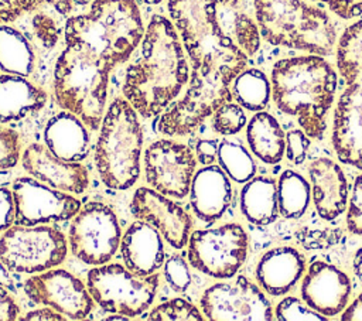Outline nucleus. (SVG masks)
<instances>
[{
    "instance_id": "31",
    "label": "nucleus",
    "mask_w": 362,
    "mask_h": 321,
    "mask_svg": "<svg viewBox=\"0 0 362 321\" xmlns=\"http://www.w3.org/2000/svg\"><path fill=\"white\" fill-rule=\"evenodd\" d=\"M337 65L348 83L362 81V20L342 33L337 47Z\"/></svg>"
},
{
    "instance_id": "47",
    "label": "nucleus",
    "mask_w": 362,
    "mask_h": 321,
    "mask_svg": "<svg viewBox=\"0 0 362 321\" xmlns=\"http://www.w3.org/2000/svg\"><path fill=\"white\" fill-rule=\"evenodd\" d=\"M66 317L61 313H58L57 310H54L52 307H42V308H38V310H34V311H30L27 313V315H24L23 321H40V320H45V321H64Z\"/></svg>"
},
{
    "instance_id": "42",
    "label": "nucleus",
    "mask_w": 362,
    "mask_h": 321,
    "mask_svg": "<svg viewBox=\"0 0 362 321\" xmlns=\"http://www.w3.org/2000/svg\"><path fill=\"white\" fill-rule=\"evenodd\" d=\"M308 147L310 140L303 130L294 129L286 134V154L291 163L301 164L307 157Z\"/></svg>"
},
{
    "instance_id": "28",
    "label": "nucleus",
    "mask_w": 362,
    "mask_h": 321,
    "mask_svg": "<svg viewBox=\"0 0 362 321\" xmlns=\"http://www.w3.org/2000/svg\"><path fill=\"white\" fill-rule=\"evenodd\" d=\"M34 51L17 30L0 25V69L4 74L28 76L34 69Z\"/></svg>"
},
{
    "instance_id": "19",
    "label": "nucleus",
    "mask_w": 362,
    "mask_h": 321,
    "mask_svg": "<svg viewBox=\"0 0 362 321\" xmlns=\"http://www.w3.org/2000/svg\"><path fill=\"white\" fill-rule=\"evenodd\" d=\"M21 164L35 180L61 191L82 194L89 185L83 165L58 158L44 144H30L21 154Z\"/></svg>"
},
{
    "instance_id": "32",
    "label": "nucleus",
    "mask_w": 362,
    "mask_h": 321,
    "mask_svg": "<svg viewBox=\"0 0 362 321\" xmlns=\"http://www.w3.org/2000/svg\"><path fill=\"white\" fill-rule=\"evenodd\" d=\"M233 96L245 109L260 112L270 99V83L259 69L242 71L233 79Z\"/></svg>"
},
{
    "instance_id": "18",
    "label": "nucleus",
    "mask_w": 362,
    "mask_h": 321,
    "mask_svg": "<svg viewBox=\"0 0 362 321\" xmlns=\"http://www.w3.org/2000/svg\"><path fill=\"white\" fill-rule=\"evenodd\" d=\"M351 280L338 267L314 262L303 280L301 296L308 307L325 317L339 314L349 298Z\"/></svg>"
},
{
    "instance_id": "39",
    "label": "nucleus",
    "mask_w": 362,
    "mask_h": 321,
    "mask_svg": "<svg viewBox=\"0 0 362 321\" xmlns=\"http://www.w3.org/2000/svg\"><path fill=\"white\" fill-rule=\"evenodd\" d=\"M33 31L37 40L45 48H52L59 40V27L47 13H37L31 20Z\"/></svg>"
},
{
    "instance_id": "44",
    "label": "nucleus",
    "mask_w": 362,
    "mask_h": 321,
    "mask_svg": "<svg viewBox=\"0 0 362 321\" xmlns=\"http://www.w3.org/2000/svg\"><path fill=\"white\" fill-rule=\"evenodd\" d=\"M14 222V198L13 191L0 185V233Z\"/></svg>"
},
{
    "instance_id": "15",
    "label": "nucleus",
    "mask_w": 362,
    "mask_h": 321,
    "mask_svg": "<svg viewBox=\"0 0 362 321\" xmlns=\"http://www.w3.org/2000/svg\"><path fill=\"white\" fill-rule=\"evenodd\" d=\"M24 293L34 304L52 307L69 320L86 318L95 305L85 283L64 269H48L28 277Z\"/></svg>"
},
{
    "instance_id": "4",
    "label": "nucleus",
    "mask_w": 362,
    "mask_h": 321,
    "mask_svg": "<svg viewBox=\"0 0 362 321\" xmlns=\"http://www.w3.org/2000/svg\"><path fill=\"white\" fill-rule=\"evenodd\" d=\"M144 27L134 0H93L86 14L66 20L65 45L116 66L130 58L141 42Z\"/></svg>"
},
{
    "instance_id": "26",
    "label": "nucleus",
    "mask_w": 362,
    "mask_h": 321,
    "mask_svg": "<svg viewBox=\"0 0 362 321\" xmlns=\"http://www.w3.org/2000/svg\"><path fill=\"white\" fill-rule=\"evenodd\" d=\"M240 209L255 225H269L279 214L277 185L273 178L256 177L249 180L240 191Z\"/></svg>"
},
{
    "instance_id": "23",
    "label": "nucleus",
    "mask_w": 362,
    "mask_h": 321,
    "mask_svg": "<svg viewBox=\"0 0 362 321\" xmlns=\"http://www.w3.org/2000/svg\"><path fill=\"white\" fill-rule=\"evenodd\" d=\"M86 127L76 115L62 110L45 124V146L58 158L79 163L86 158L89 151V133Z\"/></svg>"
},
{
    "instance_id": "48",
    "label": "nucleus",
    "mask_w": 362,
    "mask_h": 321,
    "mask_svg": "<svg viewBox=\"0 0 362 321\" xmlns=\"http://www.w3.org/2000/svg\"><path fill=\"white\" fill-rule=\"evenodd\" d=\"M341 320H344V321H362V293L342 313Z\"/></svg>"
},
{
    "instance_id": "34",
    "label": "nucleus",
    "mask_w": 362,
    "mask_h": 321,
    "mask_svg": "<svg viewBox=\"0 0 362 321\" xmlns=\"http://www.w3.org/2000/svg\"><path fill=\"white\" fill-rule=\"evenodd\" d=\"M148 318L153 321H202L199 310L184 298H171L154 307Z\"/></svg>"
},
{
    "instance_id": "21",
    "label": "nucleus",
    "mask_w": 362,
    "mask_h": 321,
    "mask_svg": "<svg viewBox=\"0 0 362 321\" xmlns=\"http://www.w3.org/2000/svg\"><path fill=\"white\" fill-rule=\"evenodd\" d=\"M120 253L124 266L139 276L156 273L164 264V243L161 233L144 221L133 222L120 239Z\"/></svg>"
},
{
    "instance_id": "12",
    "label": "nucleus",
    "mask_w": 362,
    "mask_h": 321,
    "mask_svg": "<svg viewBox=\"0 0 362 321\" xmlns=\"http://www.w3.org/2000/svg\"><path fill=\"white\" fill-rule=\"evenodd\" d=\"M202 313L212 321H270L272 305L245 276L208 287L199 300Z\"/></svg>"
},
{
    "instance_id": "22",
    "label": "nucleus",
    "mask_w": 362,
    "mask_h": 321,
    "mask_svg": "<svg viewBox=\"0 0 362 321\" xmlns=\"http://www.w3.org/2000/svg\"><path fill=\"white\" fill-rule=\"evenodd\" d=\"M313 201L325 219H337L346 206L348 184L341 167L329 158L320 157L310 164Z\"/></svg>"
},
{
    "instance_id": "27",
    "label": "nucleus",
    "mask_w": 362,
    "mask_h": 321,
    "mask_svg": "<svg viewBox=\"0 0 362 321\" xmlns=\"http://www.w3.org/2000/svg\"><path fill=\"white\" fill-rule=\"evenodd\" d=\"M246 137L252 153L263 163L276 164L283 158L286 136L270 113L257 112L249 120Z\"/></svg>"
},
{
    "instance_id": "14",
    "label": "nucleus",
    "mask_w": 362,
    "mask_h": 321,
    "mask_svg": "<svg viewBox=\"0 0 362 321\" xmlns=\"http://www.w3.org/2000/svg\"><path fill=\"white\" fill-rule=\"evenodd\" d=\"M11 191L16 225L35 226L62 222L74 218L81 209V202L74 195L52 188L35 178H17L13 182Z\"/></svg>"
},
{
    "instance_id": "53",
    "label": "nucleus",
    "mask_w": 362,
    "mask_h": 321,
    "mask_svg": "<svg viewBox=\"0 0 362 321\" xmlns=\"http://www.w3.org/2000/svg\"><path fill=\"white\" fill-rule=\"evenodd\" d=\"M143 1H146V3H148V4H157V3H160L161 0H143Z\"/></svg>"
},
{
    "instance_id": "25",
    "label": "nucleus",
    "mask_w": 362,
    "mask_h": 321,
    "mask_svg": "<svg viewBox=\"0 0 362 321\" xmlns=\"http://www.w3.org/2000/svg\"><path fill=\"white\" fill-rule=\"evenodd\" d=\"M45 102V91L24 76L0 75V123L21 120L42 109Z\"/></svg>"
},
{
    "instance_id": "51",
    "label": "nucleus",
    "mask_w": 362,
    "mask_h": 321,
    "mask_svg": "<svg viewBox=\"0 0 362 321\" xmlns=\"http://www.w3.org/2000/svg\"><path fill=\"white\" fill-rule=\"evenodd\" d=\"M354 273L356 274V277L362 281V247L358 249V252L355 253L354 257Z\"/></svg>"
},
{
    "instance_id": "13",
    "label": "nucleus",
    "mask_w": 362,
    "mask_h": 321,
    "mask_svg": "<svg viewBox=\"0 0 362 321\" xmlns=\"http://www.w3.org/2000/svg\"><path fill=\"white\" fill-rule=\"evenodd\" d=\"M144 175L160 194L181 199L189 192L197 160L192 150L173 140H157L144 151Z\"/></svg>"
},
{
    "instance_id": "36",
    "label": "nucleus",
    "mask_w": 362,
    "mask_h": 321,
    "mask_svg": "<svg viewBox=\"0 0 362 321\" xmlns=\"http://www.w3.org/2000/svg\"><path fill=\"white\" fill-rule=\"evenodd\" d=\"M276 318L280 321H325V315L304 305L296 297L283 298L276 307Z\"/></svg>"
},
{
    "instance_id": "17",
    "label": "nucleus",
    "mask_w": 362,
    "mask_h": 321,
    "mask_svg": "<svg viewBox=\"0 0 362 321\" xmlns=\"http://www.w3.org/2000/svg\"><path fill=\"white\" fill-rule=\"evenodd\" d=\"M332 144L344 164L362 170V81L349 83L337 103Z\"/></svg>"
},
{
    "instance_id": "29",
    "label": "nucleus",
    "mask_w": 362,
    "mask_h": 321,
    "mask_svg": "<svg viewBox=\"0 0 362 321\" xmlns=\"http://www.w3.org/2000/svg\"><path fill=\"white\" fill-rule=\"evenodd\" d=\"M294 238L307 250L328 249L339 243L342 229L335 219H325L314 211L298 223L294 230Z\"/></svg>"
},
{
    "instance_id": "8",
    "label": "nucleus",
    "mask_w": 362,
    "mask_h": 321,
    "mask_svg": "<svg viewBox=\"0 0 362 321\" xmlns=\"http://www.w3.org/2000/svg\"><path fill=\"white\" fill-rule=\"evenodd\" d=\"M158 279L157 272L139 276L119 263H105L88 272L86 287L103 311L136 317L153 304Z\"/></svg>"
},
{
    "instance_id": "6",
    "label": "nucleus",
    "mask_w": 362,
    "mask_h": 321,
    "mask_svg": "<svg viewBox=\"0 0 362 321\" xmlns=\"http://www.w3.org/2000/svg\"><path fill=\"white\" fill-rule=\"evenodd\" d=\"M143 130L136 109L124 98L107 107L95 148V164L102 182L116 191L133 187L140 175Z\"/></svg>"
},
{
    "instance_id": "10",
    "label": "nucleus",
    "mask_w": 362,
    "mask_h": 321,
    "mask_svg": "<svg viewBox=\"0 0 362 321\" xmlns=\"http://www.w3.org/2000/svg\"><path fill=\"white\" fill-rule=\"evenodd\" d=\"M247 247V233L238 223L199 229L188 238V262L211 277L230 279L245 263Z\"/></svg>"
},
{
    "instance_id": "7",
    "label": "nucleus",
    "mask_w": 362,
    "mask_h": 321,
    "mask_svg": "<svg viewBox=\"0 0 362 321\" xmlns=\"http://www.w3.org/2000/svg\"><path fill=\"white\" fill-rule=\"evenodd\" d=\"M112 68L65 45L54 69V95L58 105L76 115L90 130L100 127Z\"/></svg>"
},
{
    "instance_id": "11",
    "label": "nucleus",
    "mask_w": 362,
    "mask_h": 321,
    "mask_svg": "<svg viewBox=\"0 0 362 321\" xmlns=\"http://www.w3.org/2000/svg\"><path fill=\"white\" fill-rule=\"evenodd\" d=\"M122 230L115 211L99 201L88 202L69 226L71 252L90 266L107 263L120 246Z\"/></svg>"
},
{
    "instance_id": "46",
    "label": "nucleus",
    "mask_w": 362,
    "mask_h": 321,
    "mask_svg": "<svg viewBox=\"0 0 362 321\" xmlns=\"http://www.w3.org/2000/svg\"><path fill=\"white\" fill-rule=\"evenodd\" d=\"M218 140H214V139H204V140H199L197 143V157H198V161L204 165H209V164H214L215 158L218 157Z\"/></svg>"
},
{
    "instance_id": "52",
    "label": "nucleus",
    "mask_w": 362,
    "mask_h": 321,
    "mask_svg": "<svg viewBox=\"0 0 362 321\" xmlns=\"http://www.w3.org/2000/svg\"><path fill=\"white\" fill-rule=\"evenodd\" d=\"M76 3H79V4H88V3H90V1H93V0H75Z\"/></svg>"
},
{
    "instance_id": "30",
    "label": "nucleus",
    "mask_w": 362,
    "mask_h": 321,
    "mask_svg": "<svg viewBox=\"0 0 362 321\" xmlns=\"http://www.w3.org/2000/svg\"><path fill=\"white\" fill-rule=\"evenodd\" d=\"M310 184L293 170H286L277 184L279 212L287 219H298L305 214L310 202Z\"/></svg>"
},
{
    "instance_id": "50",
    "label": "nucleus",
    "mask_w": 362,
    "mask_h": 321,
    "mask_svg": "<svg viewBox=\"0 0 362 321\" xmlns=\"http://www.w3.org/2000/svg\"><path fill=\"white\" fill-rule=\"evenodd\" d=\"M0 284L4 286L6 288L16 290V286L13 283V277L10 274V270L6 267V264L3 263L1 259H0Z\"/></svg>"
},
{
    "instance_id": "43",
    "label": "nucleus",
    "mask_w": 362,
    "mask_h": 321,
    "mask_svg": "<svg viewBox=\"0 0 362 321\" xmlns=\"http://www.w3.org/2000/svg\"><path fill=\"white\" fill-rule=\"evenodd\" d=\"M45 0H0V23H10L40 7Z\"/></svg>"
},
{
    "instance_id": "16",
    "label": "nucleus",
    "mask_w": 362,
    "mask_h": 321,
    "mask_svg": "<svg viewBox=\"0 0 362 321\" xmlns=\"http://www.w3.org/2000/svg\"><path fill=\"white\" fill-rule=\"evenodd\" d=\"M132 215L154 226L175 249L185 246L192 226L191 216L178 204L147 187L134 191L130 202Z\"/></svg>"
},
{
    "instance_id": "40",
    "label": "nucleus",
    "mask_w": 362,
    "mask_h": 321,
    "mask_svg": "<svg viewBox=\"0 0 362 321\" xmlns=\"http://www.w3.org/2000/svg\"><path fill=\"white\" fill-rule=\"evenodd\" d=\"M310 6L328 8L341 18H354L362 14V0H303Z\"/></svg>"
},
{
    "instance_id": "24",
    "label": "nucleus",
    "mask_w": 362,
    "mask_h": 321,
    "mask_svg": "<svg viewBox=\"0 0 362 321\" xmlns=\"http://www.w3.org/2000/svg\"><path fill=\"white\" fill-rule=\"evenodd\" d=\"M305 262L298 250L280 246L264 253L256 269V277L262 287L272 296H283L300 280Z\"/></svg>"
},
{
    "instance_id": "9",
    "label": "nucleus",
    "mask_w": 362,
    "mask_h": 321,
    "mask_svg": "<svg viewBox=\"0 0 362 321\" xmlns=\"http://www.w3.org/2000/svg\"><path fill=\"white\" fill-rule=\"evenodd\" d=\"M66 253L65 235L47 225H14L0 238V259L10 272L41 273L61 264Z\"/></svg>"
},
{
    "instance_id": "41",
    "label": "nucleus",
    "mask_w": 362,
    "mask_h": 321,
    "mask_svg": "<svg viewBox=\"0 0 362 321\" xmlns=\"http://www.w3.org/2000/svg\"><path fill=\"white\" fill-rule=\"evenodd\" d=\"M346 225L352 233L362 236V175L356 177L354 182L346 215Z\"/></svg>"
},
{
    "instance_id": "5",
    "label": "nucleus",
    "mask_w": 362,
    "mask_h": 321,
    "mask_svg": "<svg viewBox=\"0 0 362 321\" xmlns=\"http://www.w3.org/2000/svg\"><path fill=\"white\" fill-rule=\"evenodd\" d=\"M260 33L272 45L331 54L337 31L325 8L303 0H253Z\"/></svg>"
},
{
    "instance_id": "35",
    "label": "nucleus",
    "mask_w": 362,
    "mask_h": 321,
    "mask_svg": "<svg viewBox=\"0 0 362 321\" xmlns=\"http://www.w3.org/2000/svg\"><path fill=\"white\" fill-rule=\"evenodd\" d=\"M245 124H246V115L243 109L236 103L226 102L214 112L212 126L215 132L221 134H225V136L236 134L243 129Z\"/></svg>"
},
{
    "instance_id": "38",
    "label": "nucleus",
    "mask_w": 362,
    "mask_h": 321,
    "mask_svg": "<svg viewBox=\"0 0 362 321\" xmlns=\"http://www.w3.org/2000/svg\"><path fill=\"white\" fill-rule=\"evenodd\" d=\"M20 157V136L17 132L0 126V171L13 168Z\"/></svg>"
},
{
    "instance_id": "1",
    "label": "nucleus",
    "mask_w": 362,
    "mask_h": 321,
    "mask_svg": "<svg viewBox=\"0 0 362 321\" xmlns=\"http://www.w3.org/2000/svg\"><path fill=\"white\" fill-rule=\"evenodd\" d=\"M168 11L192 65L187 91L230 102L229 85L260 45L240 0H168Z\"/></svg>"
},
{
    "instance_id": "20",
    "label": "nucleus",
    "mask_w": 362,
    "mask_h": 321,
    "mask_svg": "<svg viewBox=\"0 0 362 321\" xmlns=\"http://www.w3.org/2000/svg\"><path fill=\"white\" fill-rule=\"evenodd\" d=\"M232 199V187L226 173L214 164L198 170L191 181L189 202L197 218L206 223L218 221Z\"/></svg>"
},
{
    "instance_id": "37",
    "label": "nucleus",
    "mask_w": 362,
    "mask_h": 321,
    "mask_svg": "<svg viewBox=\"0 0 362 321\" xmlns=\"http://www.w3.org/2000/svg\"><path fill=\"white\" fill-rule=\"evenodd\" d=\"M164 277L168 286L177 291L184 293L191 284V273L187 262L180 255H173L164 262Z\"/></svg>"
},
{
    "instance_id": "45",
    "label": "nucleus",
    "mask_w": 362,
    "mask_h": 321,
    "mask_svg": "<svg viewBox=\"0 0 362 321\" xmlns=\"http://www.w3.org/2000/svg\"><path fill=\"white\" fill-rule=\"evenodd\" d=\"M20 308L4 286L0 284V321L18 320Z\"/></svg>"
},
{
    "instance_id": "2",
    "label": "nucleus",
    "mask_w": 362,
    "mask_h": 321,
    "mask_svg": "<svg viewBox=\"0 0 362 321\" xmlns=\"http://www.w3.org/2000/svg\"><path fill=\"white\" fill-rule=\"evenodd\" d=\"M189 79L180 34L163 16H153L137 58L127 66L123 95L143 117L165 110Z\"/></svg>"
},
{
    "instance_id": "3",
    "label": "nucleus",
    "mask_w": 362,
    "mask_h": 321,
    "mask_svg": "<svg viewBox=\"0 0 362 321\" xmlns=\"http://www.w3.org/2000/svg\"><path fill=\"white\" fill-rule=\"evenodd\" d=\"M337 74L329 62L317 55L280 59L272 69V96L286 115L296 116L303 132L322 139L325 115L332 105Z\"/></svg>"
},
{
    "instance_id": "33",
    "label": "nucleus",
    "mask_w": 362,
    "mask_h": 321,
    "mask_svg": "<svg viewBox=\"0 0 362 321\" xmlns=\"http://www.w3.org/2000/svg\"><path fill=\"white\" fill-rule=\"evenodd\" d=\"M218 161L226 175L236 182H247L255 177L256 164L239 141L222 140L218 146Z\"/></svg>"
},
{
    "instance_id": "49",
    "label": "nucleus",
    "mask_w": 362,
    "mask_h": 321,
    "mask_svg": "<svg viewBox=\"0 0 362 321\" xmlns=\"http://www.w3.org/2000/svg\"><path fill=\"white\" fill-rule=\"evenodd\" d=\"M45 3L51 4L62 16L69 14L74 6V0H45Z\"/></svg>"
}]
</instances>
